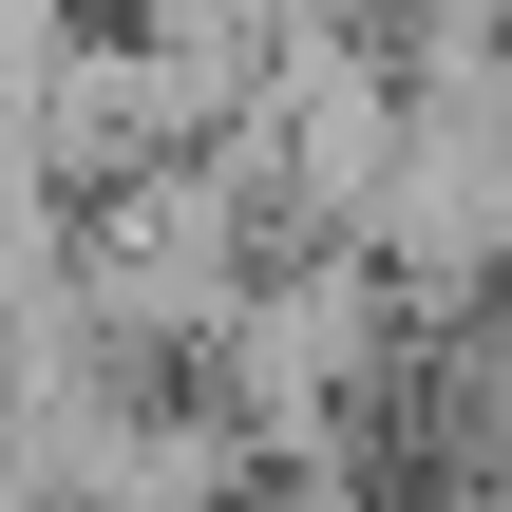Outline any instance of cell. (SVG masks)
<instances>
[{
	"label": "cell",
	"instance_id": "1",
	"mask_svg": "<svg viewBox=\"0 0 512 512\" xmlns=\"http://www.w3.org/2000/svg\"><path fill=\"white\" fill-rule=\"evenodd\" d=\"M361 247L399 304H512V76H399V171Z\"/></svg>",
	"mask_w": 512,
	"mask_h": 512
}]
</instances>
